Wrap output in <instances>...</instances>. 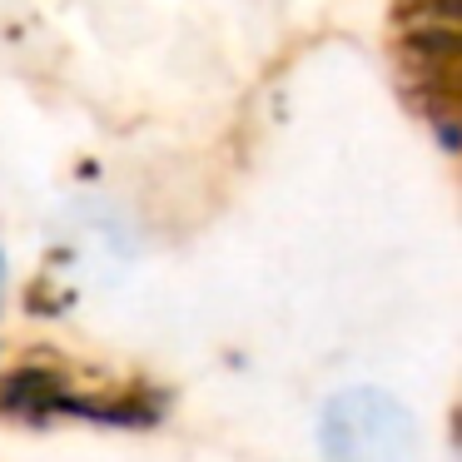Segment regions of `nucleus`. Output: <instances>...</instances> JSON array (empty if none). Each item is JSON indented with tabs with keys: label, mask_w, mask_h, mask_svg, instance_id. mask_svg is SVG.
Masks as SVG:
<instances>
[{
	"label": "nucleus",
	"mask_w": 462,
	"mask_h": 462,
	"mask_svg": "<svg viewBox=\"0 0 462 462\" xmlns=\"http://www.w3.org/2000/svg\"><path fill=\"white\" fill-rule=\"evenodd\" d=\"M328 457L333 462H408L412 457V428L393 402L358 393L338 398L328 408Z\"/></svg>",
	"instance_id": "f257e3e1"
}]
</instances>
